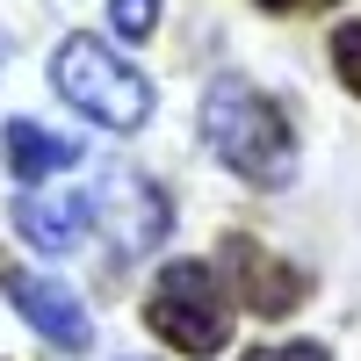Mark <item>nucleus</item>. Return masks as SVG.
I'll return each instance as SVG.
<instances>
[{"label": "nucleus", "mask_w": 361, "mask_h": 361, "mask_svg": "<svg viewBox=\"0 0 361 361\" xmlns=\"http://www.w3.org/2000/svg\"><path fill=\"white\" fill-rule=\"evenodd\" d=\"M202 145L217 152V166H231L246 188H289L296 180V130L282 102H267L253 80H209V94L195 109Z\"/></svg>", "instance_id": "nucleus-1"}, {"label": "nucleus", "mask_w": 361, "mask_h": 361, "mask_svg": "<svg viewBox=\"0 0 361 361\" xmlns=\"http://www.w3.org/2000/svg\"><path fill=\"white\" fill-rule=\"evenodd\" d=\"M51 87L102 130H145L152 123V80L123 51H109L102 37H66L58 44L51 51Z\"/></svg>", "instance_id": "nucleus-2"}, {"label": "nucleus", "mask_w": 361, "mask_h": 361, "mask_svg": "<svg viewBox=\"0 0 361 361\" xmlns=\"http://www.w3.org/2000/svg\"><path fill=\"white\" fill-rule=\"evenodd\" d=\"M145 325L173 347V354H195L209 361L231 333V304H224V282L209 260H166L152 296H145Z\"/></svg>", "instance_id": "nucleus-3"}, {"label": "nucleus", "mask_w": 361, "mask_h": 361, "mask_svg": "<svg viewBox=\"0 0 361 361\" xmlns=\"http://www.w3.org/2000/svg\"><path fill=\"white\" fill-rule=\"evenodd\" d=\"M217 260H224L217 282H224L253 318H289V311L311 296V275H304V267H289L282 253H267L260 238H246V231H231L224 246H217Z\"/></svg>", "instance_id": "nucleus-4"}, {"label": "nucleus", "mask_w": 361, "mask_h": 361, "mask_svg": "<svg viewBox=\"0 0 361 361\" xmlns=\"http://www.w3.org/2000/svg\"><path fill=\"white\" fill-rule=\"evenodd\" d=\"M0 289H8V304L22 311V325H29L37 340H51L58 354H80L87 340H94L80 296L58 282V275H29V267H8V260H0Z\"/></svg>", "instance_id": "nucleus-5"}, {"label": "nucleus", "mask_w": 361, "mask_h": 361, "mask_svg": "<svg viewBox=\"0 0 361 361\" xmlns=\"http://www.w3.org/2000/svg\"><path fill=\"white\" fill-rule=\"evenodd\" d=\"M87 224H94V202L87 195H15V231L37 253H73Z\"/></svg>", "instance_id": "nucleus-6"}, {"label": "nucleus", "mask_w": 361, "mask_h": 361, "mask_svg": "<svg viewBox=\"0 0 361 361\" xmlns=\"http://www.w3.org/2000/svg\"><path fill=\"white\" fill-rule=\"evenodd\" d=\"M0 152H8V166L22 180H51V173H66L80 166V145L66 130H44V123H29V116H15L8 130H0Z\"/></svg>", "instance_id": "nucleus-7"}, {"label": "nucleus", "mask_w": 361, "mask_h": 361, "mask_svg": "<svg viewBox=\"0 0 361 361\" xmlns=\"http://www.w3.org/2000/svg\"><path fill=\"white\" fill-rule=\"evenodd\" d=\"M109 29H116V37H152V29H159V0H109Z\"/></svg>", "instance_id": "nucleus-8"}, {"label": "nucleus", "mask_w": 361, "mask_h": 361, "mask_svg": "<svg viewBox=\"0 0 361 361\" xmlns=\"http://www.w3.org/2000/svg\"><path fill=\"white\" fill-rule=\"evenodd\" d=\"M333 73L347 80V94H361V22L333 29Z\"/></svg>", "instance_id": "nucleus-9"}, {"label": "nucleus", "mask_w": 361, "mask_h": 361, "mask_svg": "<svg viewBox=\"0 0 361 361\" xmlns=\"http://www.w3.org/2000/svg\"><path fill=\"white\" fill-rule=\"evenodd\" d=\"M246 361H333L318 340H282V347H253Z\"/></svg>", "instance_id": "nucleus-10"}, {"label": "nucleus", "mask_w": 361, "mask_h": 361, "mask_svg": "<svg viewBox=\"0 0 361 361\" xmlns=\"http://www.w3.org/2000/svg\"><path fill=\"white\" fill-rule=\"evenodd\" d=\"M267 15H318V8H340V0H260Z\"/></svg>", "instance_id": "nucleus-11"}, {"label": "nucleus", "mask_w": 361, "mask_h": 361, "mask_svg": "<svg viewBox=\"0 0 361 361\" xmlns=\"http://www.w3.org/2000/svg\"><path fill=\"white\" fill-rule=\"evenodd\" d=\"M0 58H8V51H0Z\"/></svg>", "instance_id": "nucleus-12"}]
</instances>
